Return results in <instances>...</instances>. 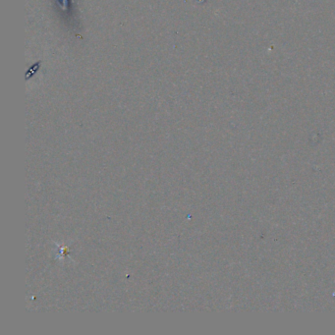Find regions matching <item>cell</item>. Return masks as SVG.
I'll return each mask as SVG.
<instances>
[{
  "label": "cell",
  "mask_w": 335,
  "mask_h": 335,
  "mask_svg": "<svg viewBox=\"0 0 335 335\" xmlns=\"http://www.w3.org/2000/svg\"><path fill=\"white\" fill-rule=\"evenodd\" d=\"M64 1H65V3H66V4H67V0H64Z\"/></svg>",
  "instance_id": "cell-1"
}]
</instances>
